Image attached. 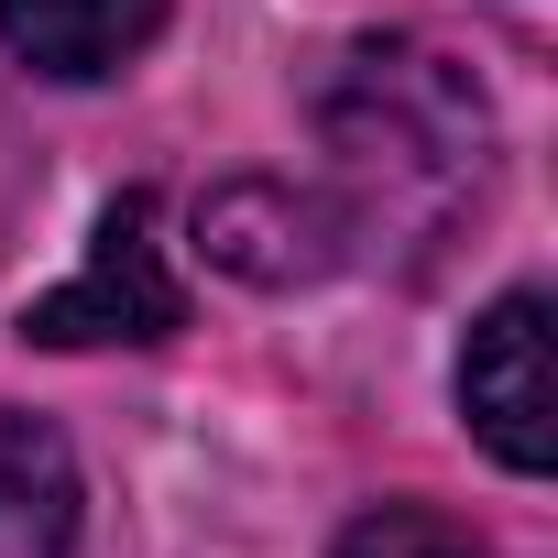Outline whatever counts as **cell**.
I'll list each match as a JSON object with an SVG mask.
<instances>
[{"label":"cell","instance_id":"cell-4","mask_svg":"<svg viewBox=\"0 0 558 558\" xmlns=\"http://www.w3.org/2000/svg\"><path fill=\"white\" fill-rule=\"evenodd\" d=\"M165 12L175 0H0V45H12L34 77L88 88V77H121L165 34Z\"/></svg>","mask_w":558,"mask_h":558},{"label":"cell","instance_id":"cell-6","mask_svg":"<svg viewBox=\"0 0 558 558\" xmlns=\"http://www.w3.org/2000/svg\"><path fill=\"white\" fill-rule=\"evenodd\" d=\"M329 558H493V547H482L460 514H438V504H373V514L340 525Z\"/></svg>","mask_w":558,"mask_h":558},{"label":"cell","instance_id":"cell-3","mask_svg":"<svg viewBox=\"0 0 558 558\" xmlns=\"http://www.w3.org/2000/svg\"><path fill=\"white\" fill-rule=\"evenodd\" d=\"M460 416H471V438H482L504 471H525V482L558 460V405H547V296H536V286H514V296L482 307V329H471V351H460Z\"/></svg>","mask_w":558,"mask_h":558},{"label":"cell","instance_id":"cell-5","mask_svg":"<svg viewBox=\"0 0 558 558\" xmlns=\"http://www.w3.org/2000/svg\"><path fill=\"white\" fill-rule=\"evenodd\" d=\"M77 536V449L23 416V405H0V558H66Z\"/></svg>","mask_w":558,"mask_h":558},{"label":"cell","instance_id":"cell-2","mask_svg":"<svg viewBox=\"0 0 558 558\" xmlns=\"http://www.w3.org/2000/svg\"><path fill=\"white\" fill-rule=\"evenodd\" d=\"M175 329H186V286L165 274L143 186L110 197V219H99V241L66 286L23 307V340H45V351H110V340H175Z\"/></svg>","mask_w":558,"mask_h":558},{"label":"cell","instance_id":"cell-1","mask_svg":"<svg viewBox=\"0 0 558 558\" xmlns=\"http://www.w3.org/2000/svg\"><path fill=\"white\" fill-rule=\"evenodd\" d=\"M329 143L362 165V175H395V186H482V154H493V110L482 88L438 56V45H362L329 88Z\"/></svg>","mask_w":558,"mask_h":558}]
</instances>
